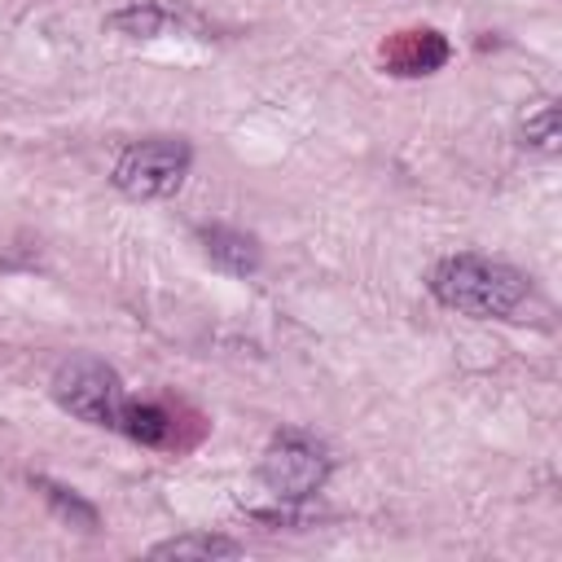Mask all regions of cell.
Returning a JSON list of instances; mask_svg holds the SVG:
<instances>
[{
    "mask_svg": "<svg viewBox=\"0 0 562 562\" xmlns=\"http://www.w3.org/2000/svg\"><path fill=\"white\" fill-rule=\"evenodd\" d=\"M198 241H202L206 259H211L220 272H228V277H255L259 263H263L259 241H255L250 233H241V228L206 224V228H198Z\"/></svg>",
    "mask_w": 562,
    "mask_h": 562,
    "instance_id": "6",
    "label": "cell"
},
{
    "mask_svg": "<svg viewBox=\"0 0 562 562\" xmlns=\"http://www.w3.org/2000/svg\"><path fill=\"white\" fill-rule=\"evenodd\" d=\"M40 487L48 492V501H53V505H57L66 518H79L83 527H92V522H97V509H92V505H83L79 496H70L66 487H57V483H48V479H40Z\"/></svg>",
    "mask_w": 562,
    "mask_h": 562,
    "instance_id": "11",
    "label": "cell"
},
{
    "mask_svg": "<svg viewBox=\"0 0 562 562\" xmlns=\"http://www.w3.org/2000/svg\"><path fill=\"white\" fill-rule=\"evenodd\" d=\"M382 61L391 75H430L448 61V40L439 31H400L382 44Z\"/></svg>",
    "mask_w": 562,
    "mask_h": 562,
    "instance_id": "5",
    "label": "cell"
},
{
    "mask_svg": "<svg viewBox=\"0 0 562 562\" xmlns=\"http://www.w3.org/2000/svg\"><path fill=\"white\" fill-rule=\"evenodd\" d=\"M430 294L461 312V316H474V321H505L514 316L531 285L527 277L505 263V259H492V255H474V250H461V255H448L430 268Z\"/></svg>",
    "mask_w": 562,
    "mask_h": 562,
    "instance_id": "1",
    "label": "cell"
},
{
    "mask_svg": "<svg viewBox=\"0 0 562 562\" xmlns=\"http://www.w3.org/2000/svg\"><path fill=\"white\" fill-rule=\"evenodd\" d=\"M329 470H334L329 448L316 435H307V430H281V435H272V443L263 448V461H259L263 487L277 501H285V505L312 501L325 487Z\"/></svg>",
    "mask_w": 562,
    "mask_h": 562,
    "instance_id": "4",
    "label": "cell"
},
{
    "mask_svg": "<svg viewBox=\"0 0 562 562\" xmlns=\"http://www.w3.org/2000/svg\"><path fill=\"white\" fill-rule=\"evenodd\" d=\"M167 22H171V9H162V4H132V9H119V13L110 18V26H114V31L136 35V40L158 35Z\"/></svg>",
    "mask_w": 562,
    "mask_h": 562,
    "instance_id": "9",
    "label": "cell"
},
{
    "mask_svg": "<svg viewBox=\"0 0 562 562\" xmlns=\"http://www.w3.org/2000/svg\"><path fill=\"white\" fill-rule=\"evenodd\" d=\"M522 145H531V149H544V154H553L558 149V105H540L536 114H527L522 119Z\"/></svg>",
    "mask_w": 562,
    "mask_h": 562,
    "instance_id": "10",
    "label": "cell"
},
{
    "mask_svg": "<svg viewBox=\"0 0 562 562\" xmlns=\"http://www.w3.org/2000/svg\"><path fill=\"white\" fill-rule=\"evenodd\" d=\"M119 430H123L127 439L145 443V448H158V443L171 439V413H167L162 404H132V400H127Z\"/></svg>",
    "mask_w": 562,
    "mask_h": 562,
    "instance_id": "8",
    "label": "cell"
},
{
    "mask_svg": "<svg viewBox=\"0 0 562 562\" xmlns=\"http://www.w3.org/2000/svg\"><path fill=\"white\" fill-rule=\"evenodd\" d=\"M241 544L228 540V536H215V531H184V536H171V540H158L149 549V558H237Z\"/></svg>",
    "mask_w": 562,
    "mask_h": 562,
    "instance_id": "7",
    "label": "cell"
},
{
    "mask_svg": "<svg viewBox=\"0 0 562 562\" xmlns=\"http://www.w3.org/2000/svg\"><path fill=\"white\" fill-rule=\"evenodd\" d=\"M53 400L88 422V426H101V430H119L123 426V408H127V391H123V378L114 364H105L101 356H66L53 373Z\"/></svg>",
    "mask_w": 562,
    "mask_h": 562,
    "instance_id": "2",
    "label": "cell"
},
{
    "mask_svg": "<svg viewBox=\"0 0 562 562\" xmlns=\"http://www.w3.org/2000/svg\"><path fill=\"white\" fill-rule=\"evenodd\" d=\"M189 167H193L189 140H180V136H149V140H136V145H127L119 154L110 180L132 202H158V198L180 193Z\"/></svg>",
    "mask_w": 562,
    "mask_h": 562,
    "instance_id": "3",
    "label": "cell"
}]
</instances>
